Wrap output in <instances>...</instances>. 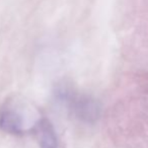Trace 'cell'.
Returning a JSON list of instances; mask_svg holds the SVG:
<instances>
[{
    "label": "cell",
    "mask_w": 148,
    "mask_h": 148,
    "mask_svg": "<svg viewBox=\"0 0 148 148\" xmlns=\"http://www.w3.org/2000/svg\"><path fill=\"white\" fill-rule=\"evenodd\" d=\"M60 95L61 99L67 103L72 113L78 119L87 123H93L99 117L101 107L92 97L85 95L74 93L70 89L61 90Z\"/></svg>",
    "instance_id": "cell-1"
},
{
    "label": "cell",
    "mask_w": 148,
    "mask_h": 148,
    "mask_svg": "<svg viewBox=\"0 0 148 148\" xmlns=\"http://www.w3.org/2000/svg\"><path fill=\"white\" fill-rule=\"evenodd\" d=\"M33 132L41 148H58L59 141L53 124L46 118H41L34 126Z\"/></svg>",
    "instance_id": "cell-3"
},
{
    "label": "cell",
    "mask_w": 148,
    "mask_h": 148,
    "mask_svg": "<svg viewBox=\"0 0 148 148\" xmlns=\"http://www.w3.org/2000/svg\"><path fill=\"white\" fill-rule=\"evenodd\" d=\"M0 130L14 136L25 133L23 116L18 110L10 103H6L0 108Z\"/></svg>",
    "instance_id": "cell-2"
}]
</instances>
